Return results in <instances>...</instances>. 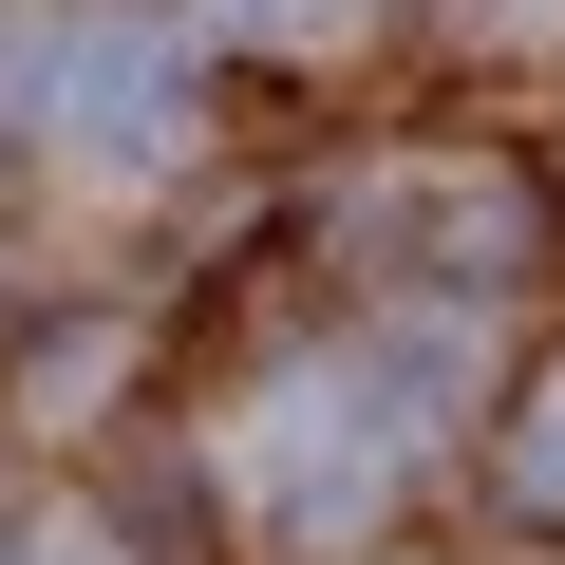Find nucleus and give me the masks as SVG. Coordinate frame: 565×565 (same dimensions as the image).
<instances>
[{"label": "nucleus", "instance_id": "nucleus-2", "mask_svg": "<svg viewBox=\"0 0 565 565\" xmlns=\"http://www.w3.org/2000/svg\"><path fill=\"white\" fill-rule=\"evenodd\" d=\"M170 95H189V39H170V20H76V39H57V132H76V151H151Z\"/></svg>", "mask_w": 565, "mask_h": 565}, {"label": "nucleus", "instance_id": "nucleus-1", "mask_svg": "<svg viewBox=\"0 0 565 565\" xmlns=\"http://www.w3.org/2000/svg\"><path fill=\"white\" fill-rule=\"evenodd\" d=\"M415 396H434V359H377V377H282V415L245 434L264 527H359V509H377V471L434 434Z\"/></svg>", "mask_w": 565, "mask_h": 565}, {"label": "nucleus", "instance_id": "nucleus-3", "mask_svg": "<svg viewBox=\"0 0 565 565\" xmlns=\"http://www.w3.org/2000/svg\"><path fill=\"white\" fill-rule=\"evenodd\" d=\"M527 490H565V396H546V434H527Z\"/></svg>", "mask_w": 565, "mask_h": 565}, {"label": "nucleus", "instance_id": "nucleus-4", "mask_svg": "<svg viewBox=\"0 0 565 565\" xmlns=\"http://www.w3.org/2000/svg\"><path fill=\"white\" fill-rule=\"evenodd\" d=\"M0 95H20V57H0Z\"/></svg>", "mask_w": 565, "mask_h": 565}]
</instances>
